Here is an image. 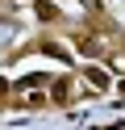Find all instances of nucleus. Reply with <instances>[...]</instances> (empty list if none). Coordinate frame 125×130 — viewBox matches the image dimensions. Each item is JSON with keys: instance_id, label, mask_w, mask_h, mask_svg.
I'll return each instance as SVG.
<instances>
[{"instance_id": "nucleus-1", "label": "nucleus", "mask_w": 125, "mask_h": 130, "mask_svg": "<svg viewBox=\"0 0 125 130\" xmlns=\"http://www.w3.org/2000/svg\"><path fill=\"white\" fill-rule=\"evenodd\" d=\"M33 13H38V21H46V25H54V21H58V4H50V0H38Z\"/></svg>"}, {"instance_id": "nucleus-2", "label": "nucleus", "mask_w": 125, "mask_h": 130, "mask_svg": "<svg viewBox=\"0 0 125 130\" xmlns=\"http://www.w3.org/2000/svg\"><path fill=\"white\" fill-rule=\"evenodd\" d=\"M83 76H88V84H92V88H108V84H113V80H108V71H104V67H96V63H92Z\"/></svg>"}, {"instance_id": "nucleus-3", "label": "nucleus", "mask_w": 125, "mask_h": 130, "mask_svg": "<svg viewBox=\"0 0 125 130\" xmlns=\"http://www.w3.org/2000/svg\"><path fill=\"white\" fill-rule=\"evenodd\" d=\"M75 46H79V51L88 55V59H96V55L104 51V46H100V38H92V34H79V42H75Z\"/></svg>"}, {"instance_id": "nucleus-4", "label": "nucleus", "mask_w": 125, "mask_h": 130, "mask_svg": "<svg viewBox=\"0 0 125 130\" xmlns=\"http://www.w3.org/2000/svg\"><path fill=\"white\" fill-rule=\"evenodd\" d=\"M50 96H54V101H67V96H71V80H67V76H58L54 84H50Z\"/></svg>"}]
</instances>
